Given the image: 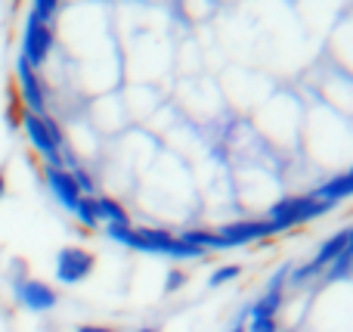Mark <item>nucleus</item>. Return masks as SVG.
<instances>
[{
  "mask_svg": "<svg viewBox=\"0 0 353 332\" xmlns=\"http://www.w3.org/2000/svg\"><path fill=\"white\" fill-rule=\"evenodd\" d=\"M53 47H56V28H53V25L34 19L31 12H25L22 41H19V56H22V59L37 72L41 66H47Z\"/></svg>",
  "mask_w": 353,
  "mask_h": 332,
  "instance_id": "3",
  "label": "nucleus"
},
{
  "mask_svg": "<svg viewBox=\"0 0 353 332\" xmlns=\"http://www.w3.org/2000/svg\"><path fill=\"white\" fill-rule=\"evenodd\" d=\"M143 236V246H146V255H165V258H174V261H195L201 258V248L189 246L183 242L180 236L168 233V230H159V227H137Z\"/></svg>",
  "mask_w": 353,
  "mask_h": 332,
  "instance_id": "6",
  "label": "nucleus"
},
{
  "mask_svg": "<svg viewBox=\"0 0 353 332\" xmlns=\"http://www.w3.org/2000/svg\"><path fill=\"white\" fill-rule=\"evenodd\" d=\"M72 180H74V186H78V193L81 196H97V180L90 177V171H87V168H72Z\"/></svg>",
  "mask_w": 353,
  "mask_h": 332,
  "instance_id": "18",
  "label": "nucleus"
},
{
  "mask_svg": "<svg viewBox=\"0 0 353 332\" xmlns=\"http://www.w3.org/2000/svg\"><path fill=\"white\" fill-rule=\"evenodd\" d=\"M137 332H155V329H137Z\"/></svg>",
  "mask_w": 353,
  "mask_h": 332,
  "instance_id": "24",
  "label": "nucleus"
},
{
  "mask_svg": "<svg viewBox=\"0 0 353 332\" xmlns=\"http://www.w3.org/2000/svg\"><path fill=\"white\" fill-rule=\"evenodd\" d=\"M245 332H279V323L276 320H248Z\"/></svg>",
  "mask_w": 353,
  "mask_h": 332,
  "instance_id": "20",
  "label": "nucleus"
},
{
  "mask_svg": "<svg viewBox=\"0 0 353 332\" xmlns=\"http://www.w3.org/2000/svg\"><path fill=\"white\" fill-rule=\"evenodd\" d=\"M332 208H335V205L313 199V193H307V196H285L276 205H270L267 221L279 224L282 233H285V230H292V227H301V224H307V221H316V217L329 215Z\"/></svg>",
  "mask_w": 353,
  "mask_h": 332,
  "instance_id": "2",
  "label": "nucleus"
},
{
  "mask_svg": "<svg viewBox=\"0 0 353 332\" xmlns=\"http://www.w3.org/2000/svg\"><path fill=\"white\" fill-rule=\"evenodd\" d=\"M19 128L25 130L31 149L43 159V168H62V149H65V134H62L59 121L53 115H31L22 112L19 115Z\"/></svg>",
  "mask_w": 353,
  "mask_h": 332,
  "instance_id": "1",
  "label": "nucleus"
},
{
  "mask_svg": "<svg viewBox=\"0 0 353 332\" xmlns=\"http://www.w3.org/2000/svg\"><path fill=\"white\" fill-rule=\"evenodd\" d=\"M347 196H353V165L347 168V171L335 174V177H329L325 184H319L316 190H313V199H319V202H332V205H338Z\"/></svg>",
  "mask_w": 353,
  "mask_h": 332,
  "instance_id": "10",
  "label": "nucleus"
},
{
  "mask_svg": "<svg viewBox=\"0 0 353 332\" xmlns=\"http://www.w3.org/2000/svg\"><path fill=\"white\" fill-rule=\"evenodd\" d=\"M59 0H34V3L28 6V12L34 19H41V22H47V25H56V16H59Z\"/></svg>",
  "mask_w": 353,
  "mask_h": 332,
  "instance_id": "16",
  "label": "nucleus"
},
{
  "mask_svg": "<svg viewBox=\"0 0 353 332\" xmlns=\"http://www.w3.org/2000/svg\"><path fill=\"white\" fill-rule=\"evenodd\" d=\"M43 184H47L50 196H53L65 211H74V205L81 202V193H78V186H74L72 174H68L65 168H43Z\"/></svg>",
  "mask_w": 353,
  "mask_h": 332,
  "instance_id": "9",
  "label": "nucleus"
},
{
  "mask_svg": "<svg viewBox=\"0 0 353 332\" xmlns=\"http://www.w3.org/2000/svg\"><path fill=\"white\" fill-rule=\"evenodd\" d=\"M180 240L201 248V252H226L230 248V242L223 236H217V230H183Z\"/></svg>",
  "mask_w": 353,
  "mask_h": 332,
  "instance_id": "14",
  "label": "nucleus"
},
{
  "mask_svg": "<svg viewBox=\"0 0 353 332\" xmlns=\"http://www.w3.org/2000/svg\"><path fill=\"white\" fill-rule=\"evenodd\" d=\"M230 332H245V323H242V320H239V323H232Z\"/></svg>",
  "mask_w": 353,
  "mask_h": 332,
  "instance_id": "23",
  "label": "nucleus"
},
{
  "mask_svg": "<svg viewBox=\"0 0 353 332\" xmlns=\"http://www.w3.org/2000/svg\"><path fill=\"white\" fill-rule=\"evenodd\" d=\"M93 205H97V221L99 224H105V227H130V215L118 199L93 196Z\"/></svg>",
  "mask_w": 353,
  "mask_h": 332,
  "instance_id": "11",
  "label": "nucleus"
},
{
  "mask_svg": "<svg viewBox=\"0 0 353 332\" xmlns=\"http://www.w3.org/2000/svg\"><path fill=\"white\" fill-rule=\"evenodd\" d=\"M239 273H242V267H239V264H223V267H217V271L208 277V286H211V289H220V286L239 280Z\"/></svg>",
  "mask_w": 353,
  "mask_h": 332,
  "instance_id": "17",
  "label": "nucleus"
},
{
  "mask_svg": "<svg viewBox=\"0 0 353 332\" xmlns=\"http://www.w3.org/2000/svg\"><path fill=\"white\" fill-rule=\"evenodd\" d=\"M344 248H347V230H338L335 236H329V240H325L323 246H319L316 258H313L310 264L316 267L319 273H323L325 267L332 264V261H335V258H341V255H344Z\"/></svg>",
  "mask_w": 353,
  "mask_h": 332,
  "instance_id": "12",
  "label": "nucleus"
},
{
  "mask_svg": "<svg viewBox=\"0 0 353 332\" xmlns=\"http://www.w3.org/2000/svg\"><path fill=\"white\" fill-rule=\"evenodd\" d=\"M276 233H282V227L273 221H232V224H220L217 230V236H223L230 242V248L251 246V242L267 240V236H276Z\"/></svg>",
  "mask_w": 353,
  "mask_h": 332,
  "instance_id": "8",
  "label": "nucleus"
},
{
  "mask_svg": "<svg viewBox=\"0 0 353 332\" xmlns=\"http://www.w3.org/2000/svg\"><path fill=\"white\" fill-rule=\"evenodd\" d=\"M186 273L180 271V267H171V271H168V280H165V292L168 295H174V292H180L183 286H186Z\"/></svg>",
  "mask_w": 353,
  "mask_h": 332,
  "instance_id": "19",
  "label": "nucleus"
},
{
  "mask_svg": "<svg viewBox=\"0 0 353 332\" xmlns=\"http://www.w3.org/2000/svg\"><path fill=\"white\" fill-rule=\"evenodd\" d=\"M12 295L31 314H47V311H53L59 304V292L34 277H12Z\"/></svg>",
  "mask_w": 353,
  "mask_h": 332,
  "instance_id": "5",
  "label": "nucleus"
},
{
  "mask_svg": "<svg viewBox=\"0 0 353 332\" xmlns=\"http://www.w3.org/2000/svg\"><path fill=\"white\" fill-rule=\"evenodd\" d=\"M93 267H97V258H93V252H87V248L81 246H65L56 252V283L62 286H78L84 283L87 277L93 273Z\"/></svg>",
  "mask_w": 353,
  "mask_h": 332,
  "instance_id": "4",
  "label": "nucleus"
},
{
  "mask_svg": "<svg viewBox=\"0 0 353 332\" xmlns=\"http://www.w3.org/2000/svg\"><path fill=\"white\" fill-rule=\"evenodd\" d=\"M285 304V295L276 289H267L254 304L248 308V320H276V314L282 311Z\"/></svg>",
  "mask_w": 353,
  "mask_h": 332,
  "instance_id": "13",
  "label": "nucleus"
},
{
  "mask_svg": "<svg viewBox=\"0 0 353 332\" xmlns=\"http://www.w3.org/2000/svg\"><path fill=\"white\" fill-rule=\"evenodd\" d=\"M350 277H353V261H350Z\"/></svg>",
  "mask_w": 353,
  "mask_h": 332,
  "instance_id": "25",
  "label": "nucleus"
},
{
  "mask_svg": "<svg viewBox=\"0 0 353 332\" xmlns=\"http://www.w3.org/2000/svg\"><path fill=\"white\" fill-rule=\"evenodd\" d=\"M16 84H19V103H22V112H31V115H47V84L41 81V75L16 56Z\"/></svg>",
  "mask_w": 353,
  "mask_h": 332,
  "instance_id": "7",
  "label": "nucleus"
},
{
  "mask_svg": "<svg viewBox=\"0 0 353 332\" xmlns=\"http://www.w3.org/2000/svg\"><path fill=\"white\" fill-rule=\"evenodd\" d=\"M74 332H118V329H112V326H97V323H84V326H78Z\"/></svg>",
  "mask_w": 353,
  "mask_h": 332,
  "instance_id": "21",
  "label": "nucleus"
},
{
  "mask_svg": "<svg viewBox=\"0 0 353 332\" xmlns=\"http://www.w3.org/2000/svg\"><path fill=\"white\" fill-rule=\"evenodd\" d=\"M6 196V177H3V171H0V199Z\"/></svg>",
  "mask_w": 353,
  "mask_h": 332,
  "instance_id": "22",
  "label": "nucleus"
},
{
  "mask_svg": "<svg viewBox=\"0 0 353 332\" xmlns=\"http://www.w3.org/2000/svg\"><path fill=\"white\" fill-rule=\"evenodd\" d=\"M72 215L78 217V224H81V227H87V230L99 227V221H97V205H93V196H81V202L74 205V211H72Z\"/></svg>",
  "mask_w": 353,
  "mask_h": 332,
  "instance_id": "15",
  "label": "nucleus"
}]
</instances>
